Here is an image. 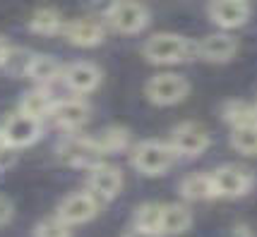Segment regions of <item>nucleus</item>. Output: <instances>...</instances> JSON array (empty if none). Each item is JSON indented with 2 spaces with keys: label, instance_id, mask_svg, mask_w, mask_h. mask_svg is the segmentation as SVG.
Segmentation results:
<instances>
[{
  "label": "nucleus",
  "instance_id": "nucleus-6",
  "mask_svg": "<svg viewBox=\"0 0 257 237\" xmlns=\"http://www.w3.org/2000/svg\"><path fill=\"white\" fill-rule=\"evenodd\" d=\"M212 184H214V196H224V199H238L245 196L252 184H255V175L243 166H233L226 163L221 168L212 172Z\"/></svg>",
  "mask_w": 257,
  "mask_h": 237
},
{
  "label": "nucleus",
  "instance_id": "nucleus-26",
  "mask_svg": "<svg viewBox=\"0 0 257 237\" xmlns=\"http://www.w3.org/2000/svg\"><path fill=\"white\" fill-rule=\"evenodd\" d=\"M34 237H70V226L60 218H46L41 220L36 230H34Z\"/></svg>",
  "mask_w": 257,
  "mask_h": 237
},
{
  "label": "nucleus",
  "instance_id": "nucleus-18",
  "mask_svg": "<svg viewBox=\"0 0 257 237\" xmlns=\"http://www.w3.org/2000/svg\"><path fill=\"white\" fill-rule=\"evenodd\" d=\"M180 194L188 202H207L214 199L212 172H190L180 182Z\"/></svg>",
  "mask_w": 257,
  "mask_h": 237
},
{
  "label": "nucleus",
  "instance_id": "nucleus-19",
  "mask_svg": "<svg viewBox=\"0 0 257 237\" xmlns=\"http://www.w3.org/2000/svg\"><path fill=\"white\" fill-rule=\"evenodd\" d=\"M53 96L46 86H36V89L27 91L22 96V103H20V113L32 115L36 120H44L51 115V108H53Z\"/></svg>",
  "mask_w": 257,
  "mask_h": 237
},
{
  "label": "nucleus",
  "instance_id": "nucleus-30",
  "mask_svg": "<svg viewBox=\"0 0 257 237\" xmlns=\"http://www.w3.org/2000/svg\"><path fill=\"white\" fill-rule=\"evenodd\" d=\"M235 237H255L252 235V230H250V228L247 226H235V232H233Z\"/></svg>",
  "mask_w": 257,
  "mask_h": 237
},
{
  "label": "nucleus",
  "instance_id": "nucleus-20",
  "mask_svg": "<svg viewBox=\"0 0 257 237\" xmlns=\"http://www.w3.org/2000/svg\"><path fill=\"white\" fill-rule=\"evenodd\" d=\"M63 26H65V20H63V14L56 8H39L32 14V20H29V32H34L39 36L60 34Z\"/></svg>",
  "mask_w": 257,
  "mask_h": 237
},
{
  "label": "nucleus",
  "instance_id": "nucleus-1",
  "mask_svg": "<svg viewBox=\"0 0 257 237\" xmlns=\"http://www.w3.org/2000/svg\"><path fill=\"white\" fill-rule=\"evenodd\" d=\"M142 56L154 65H176L197 58V44L180 34H154L142 46Z\"/></svg>",
  "mask_w": 257,
  "mask_h": 237
},
{
  "label": "nucleus",
  "instance_id": "nucleus-28",
  "mask_svg": "<svg viewBox=\"0 0 257 237\" xmlns=\"http://www.w3.org/2000/svg\"><path fill=\"white\" fill-rule=\"evenodd\" d=\"M123 237H161V235H157V232H147V230H140V228L133 226Z\"/></svg>",
  "mask_w": 257,
  "mask_h": 237
},
{
  "label": "nucleus",
  "instance_id": "nucleus-14",
  "mask_svg": "<svg viewBox=\"0 0 257 237\" xmlns=\"http://www.w3.org/2000/svg\"><path fill=\"white\" fill-rule=\"evenodd\" d=\"M101 70L94 65V62H87V60H79V62H72L63 70V82L70 91L75 94H91L94 89H99L101 84Z\"/></svg>",
  "mask_w": 257,
  "mask_h": 237
},
{
  "label": "nucleus",
  "instance_id": "nucleus-13",
  "mask_svg": "<svg viewBox=\"0 0 257 237\" xmlns=\"http://www.w3.org/2000/svg\"><path fill=\"white\" fill-rule=\"evenodd\" d=\"M89 103L82 101V98H65V101H56L53 108H51V115L53 122L60 127V130H67V132H75L82 124L89 120Z\"/></svg>",
  "mask_w": 257,
  "mask_h": 237
},
{
  "label": "nucleus",
  "instance_id": "nucleus-29",
  "mask_svg": "<svg viewBox=\"0 0 257 237\" xmlns=\"http://www.w3.org/2000/svg\"><path fill=\"white\" fill-rule=\"evenodd\" d=\"M8 50H10V44L5 41V36H0V68H3V62H5V56H8Z\"/></svg>",
  "mask_w": 257,
  "mask_h": 237
},
{
  "label": "nucleus",
  "instance_id": "nucleus-15",
  "mask_svg": "<svg viewBox=\"0 0 257 237\" xmlns=\"http://www.w3.org/2000/svg\"><path fill=\"white\" fill-rule=\"evenodd\" d=\"M238 50V41L231 34H209L197 44V58L207 62H228Z\"/></svg>",
  "mask_w": 257,
  "mask_h": 237
},
{
  "label": "nucleus",
  "instance_id": "nucleus-27",
  "mask_svg": "<svg viewBox=\"0 0 257 237\" xmlns=\"http://www.w3.org/2000/svg\"><path fill=\"white\" fill-rule=\"evenodd\" d=\"M12 214H15V206H12V202L8 199V196H3V194H0V226L10 223Z\"/></svg>",
  "mask_w": 257,
  "mask_h": 237
},
{
  "label": "nucleus",
  "instance_id": "nucleus-21",
  "mask_svg": "<svg viewBox=\"0 0 257 237\" xmlns=\"http://www.w3.org/2000/svg\"><path fill=\"white\" fill-rule=\"evenodd\" d=\"M99 148L106 154H120L123 148H127L130 144V130L127 127H120V124H113V127H106L99 136H94Z\"/></svg>",
  "mask_w": 257,
  "mask_h": 237
},
{
  "label": "nucleus",
  "instance_id": "nucleus-7",
  "mask_svg": "<svg viewBox=\"0 0 257 237\" xmlns=\"http://www.w3.org/2000/svg\"><path fill=\"white\" fill-rule=\"evenodd\" d=\"M171 148L176 151V156L183 158H197L202 156L209 144H212V136L207 132V127H202L197 122H183L178 127H173L171 132Z\"/></svg>",
  "mask_w": 257,
  "mask_h": 237
},
{
  "label": "nucleus",
  "instance_id": "nucleus-12",
  "mask_svg": "<svg viewBox=\"0 0 257 237\" xmlns=\"http://www.w3.org/2000/svg\"><path fill=\"white\" fill-rule=\"evenodd\" d=\"M207 14L221 29H238L250 20V0H212Z\"/></svg>",
  "mask_w": 257,
  "mask_h": 237
},
{
  "label": "nucleus",
  "instance_id": "nucleus-2",
  "mask_svg": "<svg viewBox=\"0 0 257 237\" xmlns=\"http://www.w3.org/2000/svg\"><path fill=\"white\" fill-rule=\"evenodd\" d=\"M133 168L140 172V175H147V178H159L171 170L173 160H176V151L171 148V144L166 142H159V139H147V142H140L137 146L133 148Z\"/></svg>",
  "mask_w": 257,
  "mask_h": 237
},
{
  "label": "nucleus",
  "instance_id": "nucleus-10",
  "mask_svg": "<svg viewBox=\"0 0 257 237\" xmlns=\"http://www.w3.org/2000/svg\"><path fill=\"white\" fill-rule=\"evenodd\" d=\"M96 211H99V199L91 192H72L60 202L56 216L60 220H65L67 226H79L91 220Z\"/></svg>",
  "mask_w": 257,
  "mask_h": 237
},
{
  "label": "nucleus",
  "instance_id": "nucleus-24",
  "mask_svg": "<svg viewBox=\"0 0 257 237\" xmlns=\"http://www.w3.org/2000/svg\"><path fill=\"white\" fill-rule=\"evenodd\" d=\"M231 146L243 156H257V124L233 127L231 132Z\"/></svg>",
  "mask_w": 257,
  "mask_h": 237
},
{
  "label": "nucleus",
  "instance_id": "nucleus-8",
  "mask_svg": "<svg viewBox=\"0 0 257 237\" xmlns=\"http://www.w3.org/2000/svg\"><path fill=\"white\" fill-rule=\"evenodd\" d=\"M39 136H41V120L24 113L10 115L0 127V139L5 142V146L10 148L32 146Z\"/></svg>",
  "mask_w": 257,
  "mask_h": 237
},
{
  "label": "nucleus",
  "instance_id": "nucleus-4",
  "mask_svg": "<svg viewBox=\"0 0 257 237\" xmlns=\"http://www.w3.org/2000/svg\"><path fill=\"white\" fill-rule=\"evenodd\" d=\"M101 158L103 151L99 148L94 136L67 134L58 144V160L70 168H94L96 163H101Z\"/></svg>",
  "mask_w": 257,
  "mask_h": 237
},
{
  "label": "nucleus",
  "instance_id": "nucleus-17",
  "mask_svg": "<svg viewBox=\"0 0 257 237\" xmlns=\"http://www.w3.org/2000/svg\"><path fill=\"white\" fill-rule=\"evenodd\" d=\"M27 77L32 79L36 86H51L53 82L63 77V68H60V62H58L56 58L51 56H34L32 58V65H29V72H27Z\"/></svg>",
  "mask_w": 257,
  "mask_h": 237
},
{
  "label": "nucleus",
  "instance_id": "nucleus-9",
  "mask_svg": "<svg viewBox=\"0 0 257 237\" xmlns=\"http://www.w3.org/2000/svg\"><path fill=\"white\" fill-rule=\"evenodd\" d=\"M60 34L67 38V44L77 46V48H94L103 44L106 38V24L96 17H79L72 22H65Z\"/></svg>",
  "mask_w": 257,
  "mask_h": 237
},
{
  "label": "nucleus",
  "instance_id": "nucleus-25",
  "mask_svg": "<svg viewBox=\"0 0 257 237\" xmlns=\"http://www.w3.org/2000/svg\"><path fill=\"white\" fill-rule=\"evenodd\" d=\"M32 58H34V53H29L27 48H10L8 56H5V62H3V70L10 77H27L29 65H32Z\"/></svg>",
  "mask_w": 257,
  "mask_h": 237
},
{
  "label": "nucleus",
  "instance_id": "nucleus-5",
  "mask_svg": "<svg viewBox=\"0 0 257 237\" xmlns=\"http://www.w3.org/2000/svg\"><path fill=\"white\" fill-rule=\"evenodd\" d=\"M145 94L154 106H176V103L188 98L190 82L176 72H161L147 82Z\"/></svg>",
  "mask_w": 257,
  "mask_h": 237
},
{
  "label": "nucleus",
  "instance_id": "nucleus-23",
  "mask_svg": "<svg viewBox=\"0 0 257 237\" xmlns=\"http://www.w3.org/2000/svg\"><path fill=\"white\" fill-rule=\"evenodd\" d=\"M221 115L224 120L231 127H243V124H257L255 120V108L245 101H228L224 103L221 108Z\"/></svg>",
  "mask_w": 257,
  "mask_h": 237
},
{
  "label": "nucleus",
  "instance_id": "nucleus-11",
  "mask_svg": "<svg viewBox=\"0 0 257 237\" xmlns=\"http://www.w3.org/2000/svg\"><path fill=\"white\" fill-rule=\"evenodd\" d=\"M123 190V172L115 166L96 163L89 168V192L101 202H113Z\"/></svg>",
  "mask_w": 257,
  "mask_h": 237
},
{
  "label": "nucleus",
  "instance_id": "nucleus-3",
  "mask_svg": "<svg viewBox=\"0 0 257 237\" xmlns=\"http://www.w3.org/2000/svg\"><path fill=\"white\" fill-rule=\"evenodd\" d=\"M106 24L118 34H140L149 24V10L142 0H111L106 10Z\"/></svg>",
  "mask_w": 257,
  "mask_h": 237
},
{
  "label": "nucleus",
  "instance_id": "nucleus-31",
  "mask_svg": "<svg viewBox=\"0 0 257 237\" xmlns=\"http://www.w3.org/2000/svg\"><path fill=\"white\" fill-rule=\"evenodd\" d=\"M252 108H255V120H257V103H255V106H252Z\"/></svg>",
  "mask_w": 257,
  "mask_h": 237
},
{
  "label": "nucleus",
  "instance_id": "nucleus-16",
  "mask_svg": "<svg viewBox=\"0 0 257 237\" xmlns=\"http://www.w3.org/2000/svg\"><path fill=\"white\" fill-rule=\"evenodd\" d=\"M192 226V211L185 204H164L161 208V237L164 235H183Z\"/></svg>",
  "mask_w": 257,
  "mask_h": 237
},
{
  "label": "nucleus",
  "instance_id": "nucleus-22",
  "mask_svg": "<svg viewBox=\"0 0 257 237\" xmlns=\"http://www.w3.org/2000/svg\"><path fill=\"white\" fill-rule=\"evenodd\" d=\"M161 204H154V202H147L142 206H137V211H135V228H140V230H147V232H157L161 235Z\"/></svg>",
  "mask_w": 257,
  "mask_h": 237
}]
</instances>
